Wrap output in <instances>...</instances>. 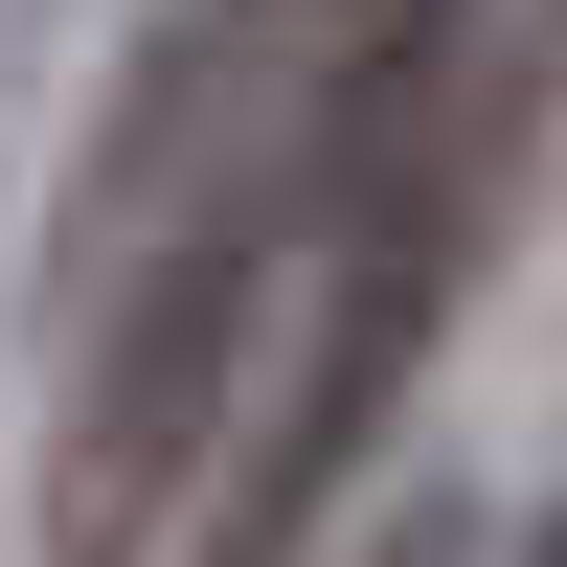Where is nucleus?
I'll list each match as a JSON object with an SVG mask.
<instances>
[{"instance_id":"4","label":"nucleus","mask_w":567,"mask_h":567,"mask_svg":"<svg viewBox=\"0 0 567 567\" xmlns=\"http://www.w3.org/2000/svg\"><path fill=\"white\" fill-rule=\"evenodd\" d=\"M386 567H454V545H432V523H409V545H386Z\"/></svg>"},{"instance_id":"3","label":"nucleus","mask_w":567,"mask_h":567,"mask_svg":"<svg viewBox=\"0 0 567 567\" xmlns=\"http://www.w3.org/2000/svg\"><path fill=\"white\" fill-rule=\"evenodd\" d=\"M523 567H567V499H545V523H523Z\"/></svg>"},{"instance_id":"1","label":"nucleus","mask_w":567,"mask_h":567,"mask_svg":"<svg viewBox=\"0 0 567 567\" xmlns=\"http://www.w3.org/2000/svg\"><path fill=\"white\" fill-rule=\"evenodd\" d=\"M499 182H523V69H409L386 114L341 136V182H318V227H296V296H272V363H250V409H227V477H205V523H182V567H296L318 545V499L363 477V432L409 409V363L454 341V272H477V227H499Z\"/></svg>"},{"instance_id":"2","label":"nucleus","mask_w":567,"mask_h":567,"mask_svg":"<svg viewBox=\"0 0 567 567\" xmlns=\"http://www.w3.org/2000/svg\"><path fill=\"white\" fill-rule=\"evenodd\" d=\"M432 45H454V0H363V91H409Z\"/></svg>"}]
</instances>
